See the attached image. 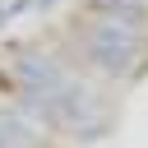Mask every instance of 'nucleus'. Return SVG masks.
<instances>
[{
  "instance_id": "f257e3e1",
  "label": "nucleus",
  "mask_w": 148,
  "mask_h": 148,
  "mask_svg": "<svg viewBox=\"0 0 148 148\" xmlns=\"http://www.w3.org/2000/svg\"><path fill=\"white\" fill-rule=\"evenodd\" d=\"M79 51H83V60H88L92 69H102L106 79H134V74H143V65H148V32H134V28L92 18V23L79 32Z\"/></svg>"
},
{
  "instance_id": "7ed1b4c3",
  "label": "nucleus",
  "mask_w": 148,
  "mask_h": 148,
  "mask_svg": "<svg viewBox=\"0 0 148 148\" xmlns=\"http://www.w3.org/2000/svg\"><path fill=\"white\" fill-rule=\"evenodd\" d=\"M88 9H92V18H106V23L148 32V0H88Z\"/></svg>"
},
{
  "instance_id": "f03ea898",
  "label": "nucleus",
  "mask_w": 148,
  "mask_h": 148,
  "mask_svg": "<svg viewBox=\"0 0 148 148\" xmlns=\"http://www.w3.org/2000/svg\"><path fill=\"white\" fill-rule=\"evenodd\" d=\"M42 143H46V134L28 111L0 106V148H42Z\"/></svg>"
}]
</instances>
